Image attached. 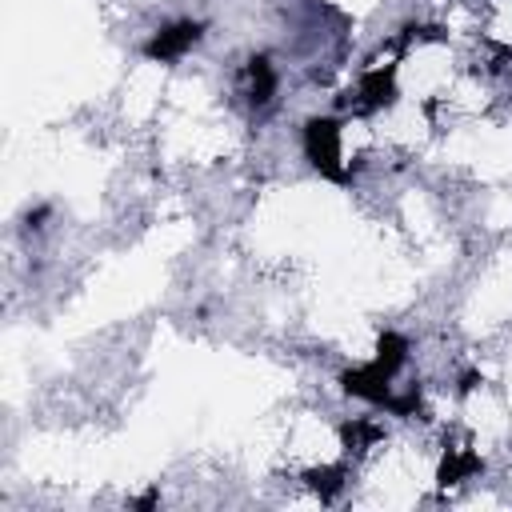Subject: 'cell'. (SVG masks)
Wrapping results in <instances>:
<instances>
[{"label":"cell","mask_w":512,"mask_h":512,"mask_svg":"<svg viewBox=\"0 0 512 512\" xmlns=\"http://www.w3.org/2000/svg\"><path fill=\"white\" fill-rule=\"evenodd\" d=\"M304 156L308 164L328 180H348L344 172V148H340V120L336 116H312L304 124Z\"/></svg>","instance_id":"6da1fadb"},{"label":"cell","mask_w":512,"mask_h":512,"mask_svg":"<svg viewBox=\"0 0 512 512\" xmlns=\"http://www.w3.org/2000/svg\"><path fill=\"white\" fill-rule=\"evenodd\" d=\"M200 40H204L200 20H176V24H164L160 32H152V40L144 44V56L156 60V64H172V60L188 56Z\"/></svg>","instance_id":"7a4b0ae2"},{"label":"cell","mask_w":512,"mask_h":512,"mask_svg":"<svg viewBox=\"0 0 512 512\" xmlns=\"http://www.w3.org/2000/svg\"><path fill=\"white\" fill-rule=\"evenodd\" d=\"M356 100L364 112H376V108H388L396 100V72L392 68H368L360 76V88H356Z\"/></svg>","instance_id":"3957f363"},{"label":"cell","mask_w":512,"mask_h":512,"mask_svg":"<svg viewBox=\"0 0 512 512\" xmlns=\"http://www.w3.org/2000/svg\"><path fill=\"white\" fill-rule=\"evenodd\" d=\"M272 96H276V68H272L268 56H252L248 60V100H252V108L272 104Z\"/></svg>","instance_id":"277c9868"},{"label":"cell","mask_w":512,"mask_h":512,"mask_svg":"<svg viewBox=\"0 0 512 512\" xmlns=\"http://www.w3.org/2000/svg\"><path fill=\"white\" fill-rule=\"evenodd\" d=\"M484 464H480V456L476 452H468V448H444V460H440V484H460V480H468V476H476Z\"/></svg>","instance_id":"5b68a950"},{"label":"cell","mask_w":512,"mask_h":512,"mask_svg":"<svg viewBox=\"0 0 512 512\" xmlns=\"http://www.w3.org/2000/svg\"><path fill=\"white\" fill-rule=\"evenodd\" d=\"M340 440L352 456H360V452H368L372 444L384 440V428L376 420H348V424H340Z\"/></svg>","instance_id":"8992f818"},{"label":"cell","mask_w":512,"mask_h":512,"mask_svg":"<svg viewBox=\"0 0 512 512\" xmlns=\"http://www.w3.org/2000/svg\"><path fill=\"white\" fill-rule=\"evenodd\" d=\"M344 468L336 464V468H312V472H304V480H308V488H316L320 492V500H332L340 488H344Z\"/></svg>","instance_id":"52a82bcc"}]
</instances>
